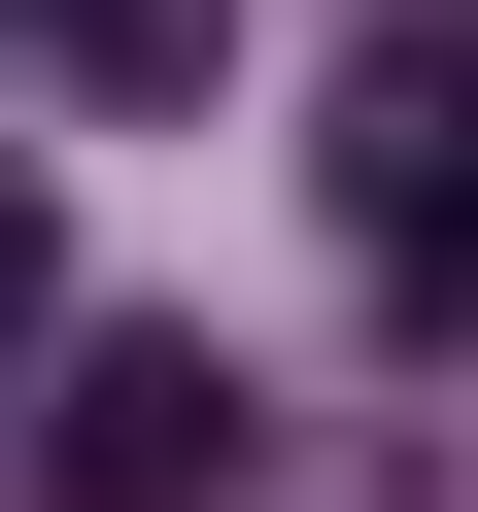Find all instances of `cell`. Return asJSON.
Wrapping results in <instances>:
<instances>
[{
    "label": "cell",
    "mask_w": 478,
    "mask_h": 512,
    "mask_svg": "<svg viewBox=\"0 0 478 512\" xmlns=\"http://www.w3.org/2000/svg\"><path fill=\"white\" fill-rule=\"evenodd\" d=\"M239 444H274V376H239V342H69L35 512H239Z\"/></svg>",
    "instance_id": "cell-1"
},
{
    "label": "cell",
    "mask_w": 478,
    "mask_h": 512,
    "mask_svg": "<svg viewBox=\"0 0 478 512\" xmlns=\"http://www.w3.org/2000/svg\"><path fill=\"white\" fill-rule=\"evenodd\" d=\"M444 137H478V69L410 35V69L342 103V239H376V308H444Z\"/></svg>",
    "instance_id": "cell-2"
},
{
    "label": "cell",
    "mask_w": 478,
    "mask_h": 512,
    "mask_svg": "<svg viewBox=\"0 0 478 512\" xmlns=\"http://www.w3.org/2000/svg\"><path fill=\"white\" fill-rule=\"evenodd\" d=\"M0 35H35L69 103H205V69H239V0H0Z\"/></svg>",
    "instance_id": "cell-3"
},
{
    "label": "cell",
    "mask_w": 478,
    "mask_h": 512,
    "mask_svg": "<svg viewBox=\"0 0 478 512\" xmlns=\"http://www.w3.org/2000/svg\"><path fill=\"white\" fill-rule=\"evenodd\" d=\"M69 342V239H35V171H0V376H35Z\"/></svg>",
    "instance_id": "cell-4"
}]
</instances>
